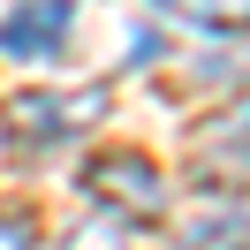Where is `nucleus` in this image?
<instances>
[{
	"label": "nucleus",
	"mask_w": 250,
	"mask_h": 250,
	"mask_svg": "<svg viewBox=\"0 0 250 250\" xmlns=\"http://www.w3.org/2000/svg\"><path fill=\"white\" fill-rule=\"evenodd\" d=\"M197 174L212 189H235V182H250V91L235 99L228 114H220L212 129L197 137Z\"/></svg>",
	"instance_id": "obj_4"
},
{
	"label": "nucleus",
	"mask_w": 250,
	"mask_h": 250,
	"mask_svg": "<svg viewBox=\"0 0 250 250\" xmlns=\"http://www.w3.org/2000/svg\"><path fill=\"white\" fill-rule=\"evenodd\" d=\"M0 250H38V228L23 212H0Z\"/></svg>",
	"instance_id": "obj_8"
},
{
	"label": "nucleus",
	"mask_w": 250,
	"mask_h": 250,
	"mask_svg": "<svg viewBox=\"0 0 250 250\" xmlns=\"http://www.w3.org/2000/svg\"><path fill=\"white\" fill-rule=\"evenodd\" d=\"M68 23H76V0H23V8L0 16V53L8 61H46V53H61Z\"/></svg>",
	"instance_id": "obj_3"
},
{
	"label": "nucleus",
	"mask_w": 250,
	"mask_h": 250,
	"mask_svg": "<svg viewBox=\"0 0 250 250\" xmlns=\"http://www.w3.org/2000/svg\"><path fill=\"white\" fill-rule=\"evenodd\" d=\"M61 250H129V220H122V212H106V205H99L91 220H76V228L61 235Z\"/></svg>",
	"instance_id": "obj_7"
},
{
	"label": "nucleus",
	"mask_w": 250,
	"mask_h": 250,
	"mask_svg": "<svg viewBox=\"0 0 250 250\" xmlns=\"http://www.w3.org/2000/svg\"><path fill=\"white\" fill-rule=\"evenodd\" d=\"M83 189H91L106 212H122L129 228L159 220V212H167V197H174V189L159 182V167H152L144 152H99L91 167H83Z\"/></svg>",
	"instance_id": "obj_2"
},
{
	"label": "nucleus",
	"mask_w": 250,
	"mask_h": 250,
	"mask_svg": "<svg viewBox=\"0 0 250 250\" xmlns=\"http://www.w3.org/2000/svg\"><path fill=\"white\" fill-rule=\"evenodd\" d=\"M243 235H250V205L228 197V205H212L205 220L182 228V250H228V243H243Z\"/></svg>",
	"instance_id": "obj_6"
},
{
	"label": "nucleus",
	"mask_w": 250,
	"mask_h": 250,
	"mask_svg": "<svg viewBox=\"0 0 250 250\" xmlns=\"http://www.w3.org/2000/svg\"><path fill=\"white\" fill-rule=\"evenodd\" d=\"M228 250H250V243H228Z\"/></svg>",
	"instance_id": "obj_9"
},
{
	"label": "nucleus",
	"mask_w": 250,
	"mask_h": 250,
	"mask_svg": "<svg viewBox=\"0 0 250 250\" xmlns=\"http://www.w3.org/2000/svg\"><path fill=\"white\" fill-rule=\"evenodd\" d=\"M106 122V83L83 91H16L0 99V144L8 152H61V144L91 137Z\"/></svg>",
	"instance_id": "obj_1"
},
{
	"label": "nucleus",
	"mask_w": 250,
	"mask_h": 250,
	"mask_svg": "<svg viewBox=\"0 0 250 250\" xmlns=\"http://www.w3.org/2000/svg\"><path fill=\"white\" fill-rule=\"evenodd\" d=\"M152 8L174 16V23H189V31H212V38L250 31V0H152Z\"/></svg>",
	"instance_id": "obj_5"
}]
</instances>
